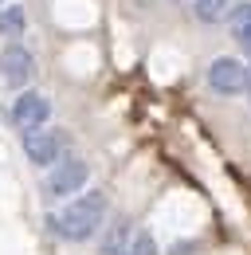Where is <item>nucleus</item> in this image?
I'll use <instances>...</instances> for the list:
<instances>
[{
    "label": "nucleus",
    "mask_w": 251,
    "mask_h": 255,
    "mask_svg": "<svg viewBox=\"0 0 251 255\" xmlns=\"http://www.w3.org/2000/svg\"><path fill=\"white\" fill-rule=\"evenodd\" d=\"M47 118H51V98L39 95V91H24V95L12 102V122L20 126V133L39 129Z\"/></svg>",
    "instance_id": "obj_6"
},
{
    "label": "nucleus",
    "mask_w": 251,
    "mask_h": 255,
    "mask_svg": "<svg viewBox=\"0 0 251 255\" xmlns=\"http://www.w3.org/2000/svg\"><path fill=\"white\" fill-rule=\"evenodd\" d=\"M248 87H251V67H248Z\"/></svg>",
    "instance_id": "obj_12"
},
{
    "label": "nucleus",
    "mask_w": 251,
    "mask_h": 255,
    "mask_svg": "<svg viewBox=\"0 0 251 255\" xmlns=\"http://www.w3.org/2000/svg\"><path fill=\"white\" fill-rule=\"evenodd\" d=\"M228 24H232V35H236V43L251 51V4H236V12L228 16Z\"/></svg>",
    "instance_id": "obj_8"
},
{
    "label": "nucleus",
    "mask_w": 251,
    "mask_h": 255,
    "mask_svg": "<svg viewBox=\"0 0 251 255\" xmlns=\"http://www.w3.org/2000/svg\"><path fill=\"white\" fill-rule=\"evenodd\" d=\"M208 87L216 95H240V91H248V67L240 59H232V55H220L208 67Z\"/></svg>",
    "instance_id": "obj_5"
},
{
    "label": "nucleus",
    "mask_w": 251,
    "mask_h": 255,
    "mask_svg": "<svg viewBox=\"0 0 251 255\" xmlns=\"http://www.w3.org/2000/svg\"><path fill=\"white\" fill-rule=\"evenodd\" d=\"M87 177H91L87 161H79V157H59L43 189H47V196H55V200H59V196H71V192H83Z\"/></svg>",
    "instance_id": "obj_3"
},
{
    "label": "nucleus",
    "mask_w": 251,
    "mask_h": 255,
    "mask_svg": "<svg viewBox=\"0 0 251 255\" xmlns=\"http://www.w3.org/2000/svg\"><path fill=\"white\" fill-rule=\"evenodd\" d=\"M126 240H129V228H126V224H118V228L110 232V240H106V255H114V252L126 255V252H122V244H126Z\"/></svg>",
    "instance_id": "obj_10"
},
{
    "label": "nucleus",
    "mask_w": 251,
    "mask_h": 255,
    "mask_svg": "<svg viewBox=\"0 0 251 255\" xmlns=\"http://www.w3.org/2000/svg\"><path fill=\"white\" fill-rule=\"evenodd\" d=\"M28 32V16L20 4H4L0 8V35H24Z\"/></svg>",
    "instance_id": "obj_9"
},
{
    "label": "nucleus",
    "mask_w": 251,
    "mask_h": 255,
    "mask_svg": "<svg viewBox=\"0 0 251 255\" xmlns=\"http://www.w3.org/2000/svg\"><path fill=\"white\" fill-rule=\"evenodd\" d=\"M102 220H106V196L102 192H87V196H75L59 216H51V228L59 232L63 240L83 244V240H91L94 232L102 228Z\"/></svg>",
    "instance_id": "obj_1"
},
{
    "label": "nucleus",
    "mask_w": 251,
    "mask_h": 255,
    "mask_svg": "<svg viewBox=\"0 0 251 255\" xmlns=\"http://www.w3.org/2000/svg\"><path fill=\"white\" fill-rule=\"evenodd\" d=\"M31 75H35V59H31V51L24 43H8L4 51H0V79L8 83V87H16V91H24L31 83Z\"/></svg>",
    "instance_id": "obj_4"
},
{
    "label": "nucleus",
    "mask_w": 251,
    "mask_h": 255,
    "mask_svg": "<svg viewBox=\"0 0 251 255\" xmlns=\"http://www.w3.org/2000/svg\"><path fill=\"white\" fill-rule=\"evenodd\" d=\"M0 8H4V0H0Z\"/></svg>",
    "instance_id": "obj_13"
},
{
    "label": "nucleus",
    "mask_w": 251,
    "mask_h": 255,
    "mask_svg": "<svg viewBox=\"0 0 251 255\" xmlns=\"http://www.w3.org/2000/svg\"><path fill=\"white\" fill-rule=\"evenodd\" d=\"M126 255H153V240L141 232V236H133V244H129V252Z\"/></svg>",
    "instance_id": "obj_11"
},
{
    "label": "nucleus",
    "mask_w": 251,
    "mask_h": 255,
    "mask_svg": "<svg viewBox=\"0 0 251 255\" xmlns=\"http://www.w3.org/2000/svg\"><path fill=\"white\" fill-rule=\"evenodd\" d=\"M63 149H67V137L55 129H28L24 133V153L35 169H51L63 157Z\"/></svg>",
    "instance_id": "obj_2"
},
{
    "label": "nucleus",
    "mask_w": 251,
    "mask_h": 255,
    "mask_svg": "<svg viewBox=\"0 0 251 255\" xmlns=\"http://www.w3.org/2000/svg\"><path fill=\"white\" fill-rule=\"evenodd\" d=\"M192 12H196L200 24H224V20L236 12V0H196Z\"/></svg>",
    "instance_id": "obj_7"
}]
</instances>
